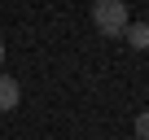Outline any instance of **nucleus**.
<instances>
[{
	"mask_svg": "<svg viewBox=\"0 0 149 140\" xmlns=\"http://www.w3.org/2000/svg\"><path fill=\"white\" fill-rule=\"evenodd\" d=\"M18 101H22V88H18V79L0 70V114H9V110H18Z\"/></svg>",
	"mask_w": 149,
	"mask_h": 140,
	"instance_id": "obj_2",
	"label": "nucleus"
},
{
	"mask_svg": "<svg viewBox=\"0 0 149 140\" xmlns=\"http://www.w3.org/2000/svg\"><path fill=\"white\" fill-rule=\"evenodd\" d=\"M127 44L132 48H140V53H149V22H127Z\"/></svg>",
	"mask_w": 149,
	"mask_h": 140,
	"instance_id": "obj_3",
	"label": "nucleus"
},
{
	"mask_svg": "<svg viewBox=\"0 0 149 140\" xmlns=\"http://www.w3.org/2000/svg\"><path fill=\"white\" fill-rule=\"evenodd\" d=\"M92 26L101 35H123L127 31V5L123 0H92Z\"/></svg>",
	"mask_w": 149,
	"mask_h": 140,
	"instance_id": "obj_1",
	"label": "nucleus"
},
{
	"mask_svg": "<svg viewBox=\"0 0 149 140\" xmlns=\"http://www.w3.org/2000/svg\"><path fill=\"white\" fill-rule=\"evenodd\" d=\"M136 136H140V140H149V110H140V114H136Z\"/></svg>",
	"mask_w": 149,
	"mask_h": 140,
	"instance_id": "obj_4",
	"label": "nucleus"
},
{
	"mask_svg": "<svg viewBox=\"0 0 149 140\" xmlns=\"http://www.w3.org/2000/svg\"><path fill=\"white\" fill-rule=\"evenodd\" d=\"M0 66H5V40H0Z\"/></svg>",
	"mask_w": 149,
	"mask_h": 140,
	"instance_id": "obj_5",
	"label": "nucleus"
}]
</instances>
